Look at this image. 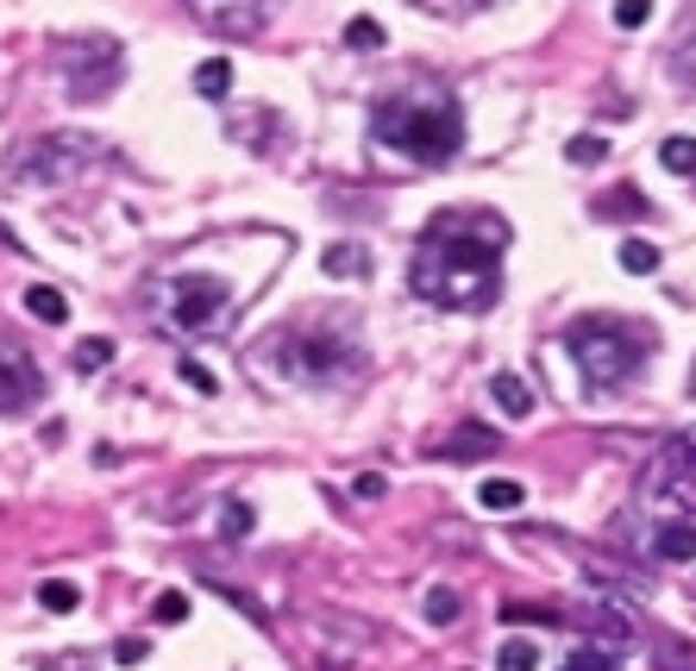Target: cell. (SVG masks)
<instances>
[{
	"mask_svg": "<svg viewBox=\"0 0 696 671\" xmlns=\"http://www.w3.org/2000/svg\"><path fill=\"white\" fill-rule=\"evenodd\" d=\"M503 251H508V220L489 208H445L433 213L414 239L408 258V289L433 307L484 314L503 295Z\"/></svg>",
	"mask_w": 696,
	"mask_h": 671,
	"instance_id": "obj_1",
	"label": "cell"
},
{
	"mask_svg": "<svg viewBox=\"0 0 696 671\" xmlns=\"http://www.w3.org/2000/svg\"><path fill=\"white\" fill-rule=\"evenodd\" d=\"M559 671H621V647H602V640H590V647H571Z\"/></svg>",
	"mask_w": 696,
	"mask_h": 671,
	"instance_id": "obj_15",
	"label": "cell"
},
{
	"mask_svg": "<svg viewBox=\"0 0 696 671\" xmlns=\"http://www.w3.org/2000/svg\"><path fill=\"white\" fill-rule=\"evenodd\" d=\"M621 270H628V276H653V270H658V245L628 239V245H621Z\"/></svg>",
	"mask_w": 696,
	"mask_h": 671,
	"instance_id": "obj_21",
	"label": "cell"
},
{
	"mask_svg": "<svg viewBox=\"0 0 696 671\" xmlns=\"http://www.w3.org/2000/svg\"><path fill=\"white\" fill-rule=\"evenodd\" d=\"M458 590H426V621H433V628H452V621H458Z\"/></svg>",
	"mask_w": 696,
	"mask_h": 671,
	"instance_id": "obj_23",
	"label": "cell"
},
{
	"mask_svg": "<svg viewBox=\"0 0 696 671\" xmlns=\"http://www.w3.org/2000/svg\"><path fill=\"white\" fill-rule=\"evenodd\" d=\"M320 264H327V276H370V251L365 245H333Z\"/></svg>",
	"mask_w": 696,
	"mask_h": 671,
	"instance_id": "obj_19",
	"label": "cell"
},
{
	"mask_svg": "<svg viewBox=\"0 0 696 671\" xmlns=\"http://www.w3.org/2000/svg\"><path fill=\"white\" fill-rule=\"evenodd\" d=\"M665 70L677 76V88L696 95V0L684 7V20H677V39H672V51H665Z\"/></svg>",
	"mask_w": 696,
	"mask_h": 671,
	"instance_id": "obj_12",
	"label": "cell"
},
{
	"mask_svg": "<svg viewBox=\"0 0 696 671\" xmlns=\"http://www.w3.org/2000/svg\"><path fill=\"white\" fill-rule=\"evenodd\" d=\"M257 384L283 389H346L365 377V339L346 314H295V321L271 326L252 352H245Z\"/></svg>",
	"mask_w": 696,
	"mask_h": 671,
	"instance_id": "obj_2",
	"label": "cell"
},
{
	"mask_svg": "<svg viewBox=\"0 0 696 671\" xmlns=\"http://www.w3.org/2000/svg\"><path fill=\"white\" fill-rule=\"evenodd\" d=\"M370 133L377 145L414 157V164H452L464 151V107L445 82H402L370 101Z\"/></svg>",
	"mask_w": 696,
	"mask_h": 671,
	"instance_id": "obj_3",
	"label": "cell"
},
{
	"mask_svg": "<svg viewBox=\"0 0 696 671\" xmlns=\"http://www.w3.org/2000/svg\"><path fill=\"white\" fill-rule=\"evenodd\" d=\"M597 213H621V220H640V213H646V201H640V189H615L609 201H597Z\"/></svg>",
	"mask_w": 696,
	"mask_h": 671,
	"instance_id": "obj_25",
	"label": "cell"
},
{
	"mask_svg": "<svg viewBox=\"0 0 696 671\" xmlns=\"http://www.w3.org/2000/svg\"><path fill=\"white\" fill-rule=\"evenodd\" d=\"M653 20V0H615V25L621 32H634V25Z\"/></svg>",
	"mask_w": 696,
	"mask_h": 671,
	"instance_id": "obj_29",
	"label": "cell"
},
{
	"mask_svg": "<svg viewBox=\"0 0 696 671\" xmlns=\"http://www.w3.org/2000/svg\"><path fill=\"white\" fill-rule=\"evenodd\" d=\"M25 314L44 321V326H63V321H70V295L51 289V283H32V289H25Z\"/></svg>",
	"mask_w": 696,
	"mask_h": 671,
	"instance_id": "obj_14",
	"label": "cell"
},
{
	"mask_svg": "<svg viewBox=\"0 0 696 671\" xmlns=\"http://www.w3.org/2000/svg\"><path fill=\"white\" fill-rule=\"evenodd\" d=\"M101 365H114V339H82V346H76V370L95 377Z\"/></svg>",
	"mask_w": 696,
	"mask_h": 671,
	"instance_id": "obj_24",
	"label": "cell"
},
{
	"mask_svg": "<svg viewBox=\"0 0 696 671\" xmlns=\"http://www.w3.org/2000/svg\"><path fill=\"white\" fill-rule=\"evenodd\" d=\"M489 396H496V408H503V415H515V421H527V415H534V389H527L515 370H496V377H489Z\"/></svg>",
	"mask_w": 696,
	"mask_h": 671,
	"instance_id": "obj_13",
	"label": "cell"
},
{
	"mask_svg": "<svg viewBox=\"0 0 696 671\" xmlns=\"http://www.w3.org/2000/svg\"><path fill=\"white\" fill-rule=\"evenodd\" d=\"M602 151H609V145H602L597 133H583V138H571V145H565V157H571V164H583V170H590V164H602Z\"/></svg>",
	"mask_w": 696,
	"mask_h": 671,
	"instance_id": "obj_27",
	"label": "cell"
},
{
	"mask_svg": "<svg viewBox=\"0 0 696 671\" xmlns=\"http://www.w3.org/2000/svg\"><path fill=\"white\" fill-rule=\"evenodd\" d=\"M114 659H119V665H138V659H145V640H119Z\"/></svg>",
	"mask_w": 696,
	"mask_h": 671,
	"instance_id": "obj_34",
	"label": "cell"
},
{
	"mask_svg": "<svg viewBox=\"0 0 696 671\" xmlns=\"http://www.w3.org/2000/svg\"><path fill=\"white\" fill-rule=\"evenodd\" d=\"M346 44H351V51H383V25H377V20H351L346 25Z\"/></svg>",
	"mask_w": 696,
	"mask_h": 671,
	"instance_id": "obj_26",
	"label": "cell"
},
{
	"mask_svg": "<svg viewBox=\"0 0 696 671\" xmlns=\"http://www.w3.org/2000/svg\"><path fill=\"white\" fill-rule=\"evenodd\" d=\"M653 558L665 565H690L696 558V515H665L653 527Z\"/></svg>",
	"mask_w": 696,
	"mask_h": 671,
	"instance_id": "obj_10",
	"label": "cell"
},
{
	"mask_svg": "<svg viewBox=\"0 0 696 671\" xmlns=\"http://www.w3.org/2000/svg\"><path fill=\"white\" fill-rule=\"evenodd\" d=\"M95 157H101L95 138L51 133V138H32L20 157H7V182H20V189H57V182H70V176L88 170Z\"/></svg>",
	"mask_w": 696,
	"mask_h": 671,
	"instance_id": "obj_7",
	"label": "cell"
},
{
	"mask_svg": "<svg viewBox=\"0 0 696 671\" xmlns=\"http://www.w3.org/2000/svg\"><path fill=\"white\" fill-rule=\"evenodd\" d=\"M658 164L672 176H696V138H665V145H658Z\"/></svg>",
	"mask_w": 696,
	"mask_h": 671,
	"instance_id": "obj_20",
	"label": "cell"
},
{
	"mask_svg": "<svg viewBox=\"0 0 696 671\" xmlns=\"http://www.w3.org/2000/svg\"><path fill=\"white\" fill-rule=\"evenodd\" d=\"M57 63H63V88H70V101H107L119 88V76H126V51H119V39H101V32H82V39H63L57 44Z\"/></svg>",
	"mask_w": 696,
	"mask_h": 671,
	"instance_id": "obj_6",
	"label": "cell"
},
{
	"mask_svg": "<svg viewBox=\"0 0 696 671\" xmlns=\"http://www.w3.org/2000/svg\"><path fill=\"white\" fill-rule=\"evenodd\" d=\"M151 615H157V621H170V628H176V621H189V596H182V590H164V596H157V602H151Z\"/></svg>",
	"mask_w": 696,
	"mask_h": 671,
	"instance_id": "obj_28",
	"label": "cell"
},
{
	"mask_svg": "<svg viewBox=\"0 0 696 671\" xmlns=\"http://www.w3.org/2000/svg\"><path fill=\"white\" fill-rule=\"evenodd\" d=\"M540 665V647L534 640H508L503 652H496V671H534Z\"/></svg>",
	"mask_w": 696,
	"mask_h": 671,
	"instance_id": "obj_22",
	"label": "cell"
},
{
	"mask_svg": "<svg viewBox=\"0 0 696 671\" xmlns=\"http://www.w3.org/2000/svg\"><path fill=\"white\" fill-rule=\"evenodd\" d=\"M496 445H503V440H496L489 427L471 421V427H452V433H445V445H433V452H440L445 464H484Z\"/></svg>",
	"mask_w": 696,
	"mask_h": 671,
	"instance_id": "obj_11",
	"label": "cell"
},
{
	"mask_svg": "<svg viewBox=\"0 0 696 671\" xmlns=\"http://www.w3.org/2000/svg\"><path fill=\"white\" fill-rule=\"evenodd\" d=\"M232 88V63L226 57H208V63H194V95H208V101H226Z\"/></svg>",
	"mask_w": 696,
	"mask_h": 671,
	"instance_id": "obj_17",
	"label": "cell"
},
{
	"mask_svg": "<svg viewBox=\"0 0 696 671\" xmlns=\"http://www.w3.org/2000/svg\"><path fill=\"white\" fill-rule=\"evenodd\" d=\"M76 602H82L76 584H63V577H44L39 584V609L44 615H76Z\"/></svg>",
	"mask_w": 696,
	"mask_h": 671,
	"instance_id": "obj_18",
	"label": "cell"
},
{
	"mask_svg": "<svg viewBox=\"0 0 696 671\" xmlns=\"http://www.w3.org/2000/svg\"><path fill=\"white\" fill-rule=\"evenodd\" d=\"M276 0H189V13L208 32H220V39H252V32H264V20H271Z\"/></svg>",
	"mask_w": 696,
	"mask_h": 671,
	"instance_id": "obj_9",
	"label": "cell"
},
{
	"mask_svg": "<svg viewBox=\"0 0 696 671\" xmlns=\"http://www.w3.org/2000/svg\"><path fill=\"white\" fill-rule=\"evenodd\" d=\"M565 346H571V365L583 370V384L597 389V396H609V389H628L640 377L653 339H646V326H634V321H615V314H583V321H571Z\"/></svg>",
	"mask_w": 696,
	"mask_h": 671,
	"instance_id": "obj_5",
	"label": "cell"
},
{
	"mask_svg": "<svg viewBox=\"0 0 696 671\" xmlns=\"http://www.w3.org/2000/svg\"><path fill=\"white\" fill-rule=\"evenodd\" d=\"M383 490H389V478H383V471H365V478L351 483V496H358V502H377Z\"/></svg>",
	"mask_w": 696,
	"mask_h": 671,
	"instance_id": "obj_32",
	"label": "cell"
},
{
	"mask_svg": "<svg viewBox=\"0 0 696 671\" xmlns=\"http://www.w3.org/2000/svg\"><path fill=\"white\" fill-rule=\"evenodd\" d=\"M44 402V370L25 346L0 339V415H32Z\"/></svg>",
	"mask_w": 696,
	"mask_h": 671,
	"instance_id": "obj_8",
	"label": "cell"
},
{
	"mask_svg": "<svg viewBox=\"0 0 696 671\" xmlns=\"http://www.w3.org/2000/svg\"><path fill=\"white\" fill-rule=\"evenodd\" d=\"M414 7H426V13H445V20H458V13H477V7H489V0H414Z\"/></svg>",
	"mask_w": 696,
	"mask_h": 671,
	"instance_id": "obj_31",
	"label": "cell"
},
{
	"mask_svg": "<svg viewBox=\"0 0 696 671\" xmlns=\"http://www.w3.org/2000/svg\"><path fill=\"white\" fill-rule=\"evenodd\" d=\"M182 384H189V389H201V396H220V377H213L208 365H194V358L182 365Z\"/></svg>",
	"mask_w": 696,
	"mask_h": 671,
	"instance_id": "obj_30",
	"label": "cell"
},
{
	"mask_svg": "<svg viewBox=\"0 0 696 671\" xmlns=\"http://www.w3.org/2000/svg\"><path fill=\"white\" fill-rule=\"evenodd\" d=\"M477 502H484L489 515H515V509L527 502V490H521L515 478H489L484 490H477Z\"/></svg>",
	"mask_w": 696,
	"mask_h": 671,
	"instance_id": "obj_16",
	"label": "cell"
},
{
	"mask_svg": "<svg viewBox=\"0 0 696 671\" xmlns=\"http://www.w3.org/2000/svg\"><path fill=\"white\" fill-rule=\"evenodd\" d=\"M245 527H252V509H245V502H226V539H239Z\"/></svg>",
	"mask_w": 696,
	"mask_h": 671,
	"instance_id": "obj_33",
	"label": "cell"
},
{
	"mask_svg": "<svg viewBox=\"0 0 696 671\" xmlns=\"http://www.w3.org/2000/svg\"><path fill=\"white\" fill-rule=\"evenodd\" d=\"M245 307L232 276H213V270H170L151 283V321L176 339H213L226 333L232 314Z\"/></svg>",
	"mask_w": 696,
	"mask_h": 671,
	"instance_id": "obj_4",
	"label": "cell"
}]
</instances>
